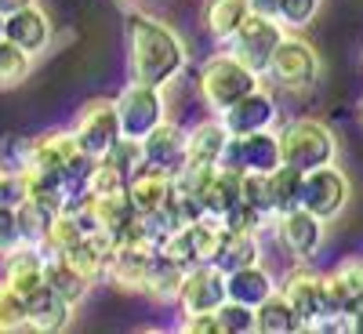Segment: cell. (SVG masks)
<instances>
[{"label":"cell","mask_w":363,"mask_h":334,"mask_svg":"<svg viewBox=\"0 0 363 334\" xmlns=\"http://www.w3.org/2000/svg\"><path fill=\"white\" fill-rule=\"evenodd\" d=\"M189 69V44L178 29L149 11H128V77L171 91Z\"/></svg>","instance_id":"1"},{"label":"cell","mask_w":363,"mask_h":334,"mask_svg":"<svg viewBox=\"0 0 363 334\" xmlns=\"http://www.w3.org/2000/svg\"><path fill=\"white\" fill-rule=\"evenodd\" d=\"M262 84H265V77L255 73L247 62H240V58L225 48L211 51L196 66V99L207 113H215V116H222L229 106H236L240 99L258 91Z\"/></svg>","instance_id":"2"},{"label":"cell","mask_w":363,"mask_h":334,"mask_svg":"<svg viewBox=\"0 0 363 334\" xmlns=\"http://www.w3.org/2000/svg\"><path fill=\"white\" fill-rule=\"evenodd\" d=\"M280 291L301 320V334H335V313L327 301L323 272H316L309 262H291V269L280 277Z\"/></svg>","instance_id":"3"},{"label":"cell","mask_w":363,"mask_h":334,"mask_svg":"<svg viewBox=\"0 0 363 334\" xmlns=\"http://www.w3.org/2000/svg\"><path fill=\"white\" fill-rule=\"evenodd\" d=\"M320 73H323V62H320V51L301 37V33H291L280 40L277 55L265 69V84L272 91H287V95H309V91L320 84Z\"/></svg>","instance_id":"4"},{"label":"cell","mask_w":363,"mask_h":334,"mask_svg":"<svg viewBox=\"0 0 363 334\" xmlns=\"http://www.w3.org/2000/svg\"><path fill=\"white\" fill-rule=\"evenodd\" d=\"M280 145H284V164L298 171L338 164V135L316 116H294L280 124Z\"/></svg>","instance_id":"5"},{"label":"cell","mask_w":363,"mask_h":334,"mask_svg":"<svg viewBox=\"0 0 363 334\" xmlns=\"http://www.w3.org/2000/svg\"><path fill=\"white\" fill-rule=\"evenodd\" d=\"M116 113H120V128H124V138L142 142L149 131H157L167 113V91L153 87V84H138L128 80L116 95Z\"/></svg>","instance_id":"6"},{"label":"cell","mask_w":363,"mask_h":334,"mask_svg":"<svg viewBox=\"0 0 363 334\" xmlns=\"http://www.w3.org/2000/svg\"><path fill=\"white\" fill-rule=\"evenodd\" d=\"M73 135L80 142V149L91 160L109 157L116 142L124 138V128H120V113H116V99H87L77 109L73 120Z\"/></svg>","instance_id":"7"},{"label":"cell","mask_w":363,"mask_h":334,"mask_svg":"<svg viewBox=\"0 0 363 334\" xmlns=\"http://www.w3.org/2000/svg\"><path fill=\"white\" fill-rule=\"evenodd\" d=\"M272 240L291 262H313L327 244V222L298 204L272 218Z\"/></svg>","instance_id":"8"},{"label":"cell","mask_w":363,"mask_h":334,"mask_svg":"<svg viewBox=\"0 0 363 334\" xmlns=\"http://www.w3.org/2000/svg\"><path fill=\"white\" fill-rule=\"evenodd\" d=\"M349 200H352V186L338 164H323L316 171H306V178H301V207L313 211L327 226L345 215Z\"/></svg>","instance_id":"9"},{"label":"cell","mask_w":363,"mask_h":334,"mask_svg":"<svg viewBox=\"0 0 363 334\" xmlns=\"http://www.w3.org/2000/svg\"><path fill=\"white\" fill-rule=\"evenodd\" d=\"M287 37V29H284V22H277V18H265V15H247V22L236 29V33L222 44L225 51H233L240 62H247L255 73H262L265 77V69H269V62H272V55H277V48H280V40Z\"/></svg>","instance_id":"10"},{"label":"cell","mask_w":363,"mask_h":334,"mask_svg":"<svg viewBox=\"0 0 363 334\" xmlns=\"http://www.w3.org/2000/svg\"><path fill=\"white\" fill-rule=\"evenodd\" d=\"M218 240H222L218 218H196V222H186L182 229H174L167 240H160V255L182 269H193L203 262H215Z\"/></svg>","instance_id":"11"},{"label":"cell","mask_w":363,"mask_h":334,"mask_svg":"<svg viewBox=\"0 0 363 334\" xmlns=\"http://www.w3.org/2000/svg\"><path fill=\"white\" fill-rule=\"evenodd\" d=\"M84 157V149L73 135V128H51L37 138H26L18 145L15 167H37V171H66Z\"/></svg>","instance_id":"12"},{"label":"cell","mask_w":363,"mask_h":334,"mask_svg":"<svg viewBox=\"0 0 363 334\" xmlns=\"http://www.w3.org/2000/svg\"><path fill=\"white\" fill-rule=\"evenodd\" d=\"M160 262V247L149 244V240H138V244H120L109 269H106V284L124 291V294H145L149 277Z\"/></svg>","instance_id":"13"},{"label":"cell","mask_w":363,"mask_h":334,"mask_svg":"<svg viewBox=\"0 0 363 334\" xmlns=\"http://www.w3.org/2000/svg\"><path fill=\"white\" fill-rule=\"evenodd\" d=\"M225 298H229V291H225V272H222L215 262H203V265L186 269L182 287H178V298H174V309H178V316L215 313Z\"/></svg>","instance_id":"14"},{"label":"cell","mask_w":363,"mask_h":334,"mask_svg":"<svg viewBox=\"0 0 363 334\" xmlns=\"http://www.w3.org/2000/svg\"><path fill=\"white\" fill-rule=\"evenodd\" d=\"M225 167L233 171H277L284 164V145H280V128L272 131H258V135H233L229 138V149L222 157Z\"/></svg>","instance_id":"15"},{"label":"cell","mask_w":363,"mask_h":334,"mask_svg":"<svg viewBox=\"0 0 363 334\" xmlns=\"http://www.w3.org/2000/svg\"><path fill=\"white\" fill-rule=\"evenodd\" d=\"M222 124L229 135H258V131H272L280 128V99L269 84H262L258 91L244 95L236 106H229L222 113Z\"/></svg>","instance_id":"16"},{"label":"cell","mask_w":363,"mask_h":334,"mask_svg":"<svg viewBox=\"0 0 363 334\" xmlns=\"http://www.w3.org/2000/svg\"><path fill=\"white\" fill-rule=\"evenodd\" d=\"M323 287H327V301H330L335 320L352 313V309H359L363 306V255L338 258L323 272Z\"/></svg>","instance_id":"17"},{"label":"cell","mask_w":363,"mask_h":334,"mask_svg":"<svg viewBox=\"0 0 363 334\" xmlns=\"http://www.w3.org/2000/svg\"><path fill=\"white\" fill-rule=\"evenodd\" d=\"M142 164L174 178L182 167H186V128L167 116L157 131H149L142 138Z\"/></svg>","instance_id":"18"},{"label":"cell","mask_w":363,"mask_h":334,"mask_svg":"<svg viewBox=\"0 0 363 334\" xmlns=\"http://www.w3.org/2000/svg\"><path fill=\"white\" fill-rule=\"evenodd\" d=\"M0 280L22 291L26 298L48 284V251L40 244H18L0 258Z\"/></svg>","instance_id":"19"},{"label":"cell","mask_w":363,"mask_h":334,"mask_svg":"<svg viewBox=\"0 0 363 334\" xmlns=\"http://www.w3.org/2000/svg\"><path fill=\"white\" fill-rule=\"evenodd\" d=\"M229 131L222 124V116L203 113L196 124L186 128V164H203V167H218L225 149H229Z\"/></svg>","instance_id":"20"},{"label":"cell","mask_w":363,"mask_h":334,"mask_svg":"<svg viewBox=\"0 0 363 334\" xmlns=\"http://www.w3.org/2000/svg\"><path fill=\"white\" fill-rule=\"evenodd\" d=\"M4 37L8 40H15L22 51H29V55H44L48 48H51V40H55V26H51V15L40 8V4H29V8H22V11H15V15H8V29H4Z\"/></svg>","instance_id":"21"},{"label":"cell","mask_w":363,"mask_h":334,"mask_svg":"<svg viewBox=\"0 0 363 334\" xmlns=\"http://www.w3.org/2000/svg\"><path fill=\"white\" fill-rule=\"evenodd\" d=\"M277 287H280V277L265 262H255V265H244V269H236V272H225L229 298L233 301H244V306H251V309H258Z\"/></svg>","instance_id":"22"},{"label":"cell","mask_w":363,"mask_h":334,"mask_svg":"<svg viewBox=\"0 0 363 334\" xmlns=\"http://www.w3.org/2000/svg\"><path fill=\"white\" fill-rule=\"evenodd\" d=\"M73 316H77V306L66 301L51 284H44L37 294H29V330L58 334L73 323Z\"/></svg>","instance_id":"23"},{"label":"cell","mask_w":363,"mask_h":334,"mask_svg":"<svg viewBox=\"0 0 363 334\" xmlns=\"http://www.w3.org/2000/svg\"><path fill=\"white\" fill-rule=\"evenodd\" d=\"M251 15V0H200V29L218 48L236 33Z\"/></svg>","instance_id":"24"},{"label":"cell","mask_w":363,"mask_h":334,"mask_svg":"<svg viewBox=\"0 0 363 334\" xmlns=\"http://www.w3.org/2000/svg\"><path fill=\"white\" fill-rule=\"evenodd\" d=\"M128 196H131V204H135L138 215H153L157 207H164V204L174 196V178L142 164V167L131 174V182H128Z\"/></svg>","instance_id":"25"},{"label":"cell","mask_w":363,"mask_h":334,"mask_svg":"<svg viewBox=\"0 0 363 334\" xmlns=\"http://www.w3.org/2000/svg\"><path fill=\"white\" fill-rule=\"evenodd\" d=\"M262 262V236L258 233H236L222 226V240H218V251H215V265L222 272H236L244 265Z\"/></svg>","instance_id":"26"},{"label":"cell","mask_w":363,"mask_h":334,"mask_svg":"<svg viewBox=\"0 0 363 334\" xmlns=\"http://www.w3.org/2000/svg\"><path fill=\"white\" fill-rule=\"evenodd\" d=\"M255 320H258V334H301V320L280 287L255 309Z\"/></svg>","instance_id":"27"},{"label":"cell","mask_w":363,"mask_h":334,"mask_svg":"<svg viewBox=\"0 0 363 334\" xmlns=\"http://www.w3.org/2000/svg\"><path fill=\"white\" fill-rule=\"evenodd\" d=\"M48 284H51L58 294H62L66 301H73L77 309L87 301L91 287H95V284H91L80 269H73L62 255H48Z\"/></svg>","instance_id":"28"},{"label":"cell","mask_w":363,"mask_h":334,"mask_svg":"<svg viewBox=\"0 0 363 334\" xmlns=\"http://www.w3.org/2000/svg\"><path fill=\"white\" fill-rule=\"evenodd\" d=\"M301 178H306V171H298L291 164H280L277 171H269V211H272V218L301 204Z\"/></svg>","instance_id":"29"},{"label":"cell","mask_w":363,"mask_h":334,"mask_svg":"<svg viewBox=\"0 0 363 334\" xmlns=\"http://www.w3.org/2000/svg\"><path fill=\"white\" fill-rule=\"evenodd\" d=\"M18 211V229H22V240L26 244H44V236L51 229V222L58 218V211L51 204H40V200H18L15 204Z\"/></svg>","instance_id":"30"},{"label":"cell","mask_w":363,"mask_h":334,"mask_svg":"<svg viewBox=\"0 0 363 334\" xmlns=\"http://www.w3.org/2000/svg\"><path fill=\"white\" fill-rule=\"evenodd\" d=\"M87 236V229H84V222H80V215L77 211H58V218L51 222V229H48V236H44V251L48 255H66L73 244H80V240Z\"/></svg>","instance_id":"31"},{"label":"cell","mask_w":363,"mask_h":334,"mask_svg":"<svg viewBox=\"0 0 363 334\" xmlns=\"http://www.w3.org/2000/svg\"><path fill=\"white\" fill-rule=\"evenodd\" d=\"M29 69H33V55L22 51L15 40L0 37V87H18L29 80Z\"/></svg>","instance_id":"32"},{"label":"cell","mask_w":363,"mask_h":334,"mask_svg":"<svg viewBox=\"0 0 363 334\" xmlns=\"http://www.w3.org/2000/svg\"><path fill=\"white\" fill-rule=\"evenodd\" d=\"M29 330V298L0 280V334Z\"/></svg>","instance_id":"33"},{"label":"cell","mask_w":363,"mask_h":334,"mask_svg":"<svg viewBox=\"0 0 363 334\" xmlns=\"http://www.w3.org/2000/svg\"><path fill=\"white\" fill-rule=\"evenodd\" d=\"M182 277H186V269L174 265L171 258H164V255H160V262H157V269H153V277H149L145 294L153 298V301H171V306H174L178 287H182Z\"/></svg>","instance_id":"34"},{"label":"cell","mask_w":363,"mask_h":334,"mask_svg":"<svg viewBox=\"0 0 363 334\" xmlns=\"http://www.w3.org/2000/svg\"><path fill=\"white\" fill-rule=\"evenodd\" d=\"M215 313H218V327H222V334H258L255 309H251V306H244V301L225 298Z\"/></svg>","instance_id":"35"},{"label":"cell","mask_w":363,"mask_h":334,"mask_svg":"<svg viewBox=\"0 0 363 334\" xmlns=\"http://www.w3.org/2000/svg\"><path fill=\"white\" fill-rule=\"evenodd\" d=\"M320 8H323V0H280V22L291 33H301L306 26L316 22Z\"/></svg>","instance_id":"36"},{"label":"cell","mask_w":363,"mask_h":334,"mask_svg":"<svg viewBox=\"0 0 363 334\" xmlns=\"http://www.w3.org/2000/svg\"><path fill=\"white\" fill-rule=\"evenodd\" d=\"M128 189V174L113 167L109 160H95L91 167V182H87V193H124Z\"/></svg>","instance_id":"37"},{"label":"cell","mask_w":363,"mask_h":334,"mask_svg":"<svg viewBox=\"0 0 363 334\" xmlns=\"http://www.w3.org/2000/svg\"><path fill=\"white\" fill-rule=\"evenodd\" d=\"M18 244H26L22 229H18V211L11 204H4L0 207V258H4L8 251H15Z\"/></svg>","instance_id":"38"},{"label":"cell","mask_w":363,"mask_h":334,"mask_svg":"<svg viewBox=\"0 0 363 334\" xmlns=\"http://www.w3.org/2000/svg\"><path fill=\"white\" fill-rule=\"evenodd\" d=\"M182 334H222L218 313H193V316H178Z\"/></svg>","instance_id":"39"},{"label":"cell","mask_w":363,"mask_h":334,"mask_svg":"<svg viewBox=\"0 0 363 334\" xmlns=\"http://www.w3.org/2000/svg\"><path fill=\"white\" fill-rule=\"evenodd\" d=\"M18 200H26V186H22L18 167L15 171H0V207H4V204L15 207Z\"/></svg>","instance_id":"40"},{"label":"cell","mask_w":363,"mask_h":334,"mask_svg":"<svg viewBox=\"0 0 363 334\" xmlns=\"http://www.w3.org/2000/svg\"><path fill=\"white\" fill-rule=\"evenodd\" d=\"M251 11L265 15V18H277L280 22V0H251Z\"/></svg>","instance_id":"41"},{"label":"cell","mask_w":363,"mask_h":334,"mask_svg":"<svg viewBox=\"0 0 363 334\" xmlns=\"http://www.w3.org/2000/svg\"><path fill=\"white\" fill-rule=\"evenodd\" d=\"M29 4H37V0H0V15H15V11H22Z\"/></svg>","instance_id":"42"},{"label":"cell","mask_w":363,"mask_h":334,"mask_svg":"<svg viewBox=\"0 0 363 334\" xmlns=\"http://www.w3.org/2000/svg\"><path fill=\"white\" fill-rule=\"evenodd\" d=\"M4 29H8V15H0V37H4Z\"/></svg>","instance_id":"43"},{"label":"cell","mask_w":363,"mask_h":334,"mask_svg":"<svg viewBox=\"0 0 363 334\" xmlns=\"http://www.w3.org/2000/svg\"><path fill=\"white\" fill-rule=\"evenodd\" d=\"M356 116H359V124H363V99H359V109H356Z\"/></svg>","instance_id":"44"},{"label":"cell","mask_w":363,"mask_h":334,"mask_svg":"<svg viewBox=\"0 0 363 334\" xmlns=\"http://www.w3.org/2000/svg\"><path fill=\"white\" fill-rule=\"evenodd\" d=\"M0 171H4V167H0Z\"/></svg>","instance_id":"45"}]
</instances>
